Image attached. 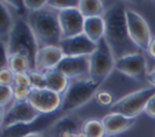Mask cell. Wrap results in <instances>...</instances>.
Returning <instances> with one entry per match:
<instances>
[{"mask_svg": "<svg viewBox=\"0 0 155 137\" xmlns=\"http://www.w3.org/2000/svg\"><path fill=\"white\" fill-rule=\"evenodd\" d=\"M28 102L40 114H51L61 110L62 95H58L48 89H42V90L33 89L29 95Z\"/></svg>", "mask_w": 155, "mask_h": 137, "instance_id": "obj_10", "label": "cell"}, {"mask_svg": "<svg viewBox=\"0 0 155 137\" xmlns=\"http://www.w3.org/2000/svg\"><path fill=\"white\" fill-rule=\"evenodd\" d=\"M31 90L33 89L31 87H28V86L12 85V91H13V98H15V101H18V102L28 101Z\"/></svg>", "mask_w": 155, "mask_h": 137, "instance_id": "obj_26", "label": "cell"}, {"mask_svg": "<svg viewBox=\"0 0 155 137\" xmlns=\"http://www.w3.org/2000/svg\"><path fill=\"white\" fill-rule=\"evenodd\" d=\"M96 101L98 104L101 105H109L111 107L114 104V97L113 95L109 92V91H105V90H99L97 93H96Z\"/></svg>", "mask_w": 155, "mask_h": 137, "instance_id": "obj_28", "label": "cell"}, {"mask_svg": "<svg viewBox=\"0 0 155 137\" xmlns=\"http://www.w3.org/2000/svg\"><path fill=\"white\" fill-rule=\"evenodd\" d=\"M29 76H30L31 89H35V90L46 89V75H45V72L39 70V69H33V70H29Z\"/></svg>", "mask_w": 155, "mask_h": 137, "instance_id": "obj_24", "label": "cell"}, {"mask_svg": "<svg viewBox=\"0 0 155 137\" xmlns=\"http://www.w3.org/2000/svg\"><path fill=\"white\" fill-rule=\"evenodd\" d=\"M144 113H145L148 116L155 119V95L148 101V103H147V105H145V109H144Z\"/></svg>", "mask_w": 155, "mask_h": 137, "instance_id": "obj_33", "label": "cell"}, {"mask_svg": "<svg viewBox=\"0 0 155 137\" xmlns=\"http://www.w3.org/2000/svg\"><path fill=\"white\" fill-rule=\"evenodd\" d=\"M78 6H79V0H47V7L54 11L76 8Z\"/></svg>", "mask_w": 155, "mask_h": 137, "instance_id": "obj_25", "label": "cell"}, {"mask_svg": "<svg viewBox=\"0 0 155 137\" xmlns=\"http://www.w3.org/2000/svg\"><path fill=\"white\" fill-rule=\"evenodd\" d=\"M126 22L131 40L138 48L147 51L150 45V41L153 40L151 32L147 21L136 11L126 8Z\"/></svg>", "mask_w": 155, "mask_h": 137, "instance_id": "obj_8", "label": "cell"}, {"mask_svg": "<svg viewBox=\"0 0 155 137\" xmlns=\"http://www.w3.org/2000/svg\"><path fill=\"white\" fill-rule=\"evenodd\" d=\"M1 44L6 46L8 55H24L30 62L31 70L36 69V55L40 47L27 19H24L23 17L16 18L11 33L7 38V41Z\"/></svg>", "mask_w": 155, "mask_h": 137, "instance_id": "obj_3", "label": "cell"}, {"mask_svg": "<svg viewBox=\"0 0 155 137\" xmlns=\"http://www.w3.org/2000/svg\"><path fill=\"white\" fill-rule=\"evenodd\" d=\"M16 74L8 68L4 67L0 69V85H6V86H12L15 81Z\"/></svg>", "mask_w": 155, "mask_h": 137, "instance_id": "obj_29", "label": "cell"}, {"mask_svg": "<svg viewBox=\"0 0 155 137\" xmlns=\"http://www.w3.org/2000/svg\"><path fill=\"white\" fill-rule=\"evenodd\" d=\"M11 101H15L12 86L0 85V105H1V108H5L7 104H10Z\"/></svg>", "mask_w": 155, "mask_h": 137, "instance_id": "obj_27", "label": "cell"}, {"mask_svg": "<svg viewBox=\"0 0 155 137\" xmlns=\"http://www.w3.org/2000/svg\"><path fill=\"white\" fill-rule=\"evenodd\" d=\"M155 95V87L149 86L140 89L138 91L131 92L122 98L114 102V104L110 107L111 113H119L128 118H136L142 114L145 109V105L148 101Z\"/></svg>", "mask_w": 155, "mask_h": 137, "instance_id": "obj_6", "label": "cell"}, {"mask_svg": "<svg viewBox=\"0 0 155 137\" xmlns=\"http://www.w3.org/2000/svg\"><path fill=\"white\" fill-rule=\"evenodd\" d=\"M84 34H86L93 42H98L104 39L105 34V22L103 16L87 17L84 23Z\"/></svg>", "mask_w": 155, "mask_h": 137, "instance_id": "obj_18", "label": "cell"}, {"mask_svg": "<svg viewBox=\"0 0 155 137\" xmlns=\"http://www.w3.org/2000/svg\"><path fill=\"white\" fill-rule=\"evenodd\" d=\"M61 110L51 114H41L29 122H18L1 129V137H25L33 133H40L50 127L59 119Z\"/></svg>", "mask_w": 155, "mask_h": 137, "instance_id": "obj_7", "label": "cell"}, {"mask_svg": "<svg viewBox=\"0 0 155 137\" xmlns=\"http://www.w3.org/2000/svg\"><path fill=\"white\" fill-rule=\"evenodd\" d=\"M81 132L86 137H105V129L102 120L98 119H88L82 122Z\"/></svg>", "mask_w": 155, "mask_h": 137, "instance_id": "obj_23", "label": "cell"}, {"mask_svg": "<svg viewBox=\"0 0 155 137\" xmlns=\"http://www.w3.org/2000/svg\"><path fill=\"white\" fill-rule=\"evenodd\" d=\"M107 137H115V136H107Z\"/></svg>", "mask_w": 155, "mask_h": 137, "instance_id": "obj_39", "label": "cell"}, {"mask_svg": "<svg viewBox=\"0 0 155 137\" xmlns=\"http://www.w3.org/2000/svg\"><path fill=\"white\" fill-rule=\"evenodd\" d=\"M7 67L15 73V74H23L31 70L29 59L21 53H12L8 55L7 59Z\"/></svg>", "mask_w": 155, "mask_h": 137, "instance_id": "obj_22", "label": "cell"}, {"mask_svg": "<svg viewBox=\"0 0 155 137\" xmlns=\"http://www.w3.org/2000/svg\"><path fill=\"white\" fill-rule=\"evenodd\" d=\"M64 55L59 46H44L40 47L36 55V69L47 72L50 69H56L59 62L63 59Z\"/></svg>", "mask_w": 155, "mask_h": 137, "instance_id": "obj_16", "label": "cell"}, {"mask_svg": "<svg viewBox=\"0 0 155 137\" xmlns=\"http://www.w3.org/2000/svg\"><path fill=\"white\" fill-rule=\"evenodd\" d=\"M59 48L64 56H91L97 48V44L93 42L86 34H79L71 38L62 39L59 42Z\"/></svg>", "mask_w": 155, "mask_h": 137, "instance_id": "obj_12", "label": "cell"}, {"mask_svg": "<svg viewBox=\"0 0 155 137\" xmlns=\"http://www.w3.org/2000/svg\"><path fill=\"white\" fill-rule=\"evenodd\" d=\"M115 69V57L105 39L97 42V48L90 56L88 78L102 84Z\"/></svg>", "mask_w": 155, "mask_h": 137, "instance_id": "obj_5", "label": "cell"}, {"mask_svg": "<svg viewBox=\"0 0 155 137\" xmlns=\"http://www.w3.org/2000/svg\"><path fill=\"white\" fill-rule=\"evenodd\" d=\"M125 1H130V2H140L142 0H125Z\"/></svg>", "mask_w": 155, "mask_h": 137, "instance_id": "obj_38", "label": "cell"}, {"mask_svg": "<svg viewBox=\"0 0 155 137\" xmlns=\"http://www.w3.org/2000/svg\"><path fill=\"white\" fill-rule=\"evenodd\" d=\"M78 8L85 18L103 16L105 12L103 0H79Z\"/></svg>", "mask_w": 155, "mask_h": 137, "instance_id": "obj_20", "label": "cell"}, {"mask_svg": "<svg viewBox=\"0 0 155 137\" xmlns=\"http://www.w3.org/2000/svg\"><path fill=\"white\" fill-rule=\"evenodd\" d=\"M13 85L31 87L29 72H28V73H23V74H16V76H15V81H13Z\"/></svg>", "mask_w": 155, "mask_h": 137, "instance_id": "obj_32", "label": "cell"}, {"mask_svg": "<svg viewBox=\"0 0 155 137\" xmlns=\"http://www.w3.org/2000/svg\"><path fill=\"white\" fill-rule=\"evenodd\" d=\"M147 81H148L151 86L155 87V68H154L150 73H148V79H147Z\"/></svg>", "mask_w": 155, "mask_h": 137, "instance_id": "obj_35", "label": "cell"}, {"mask_svg": "<svg viewBox=\"0 0 155 137\" xmlns=\"http://www.w3.org/2000/svg\"><path fill=\"white\" fill-rule=\"evenodd\" d=\"M103 18L105 22L104 39L113 51L115 59L137 52L138 47L131 40L127 30L125 6L122 4L111 5L105 10Z\"/></svg>", "mask_w": 155, "mask_h": 137, "instance_id": "obj_1", "label": "cell"}, {"mask_svg": "<svg viewBox=\"0 0 155 137\" xmlns=\"http://www.w3.org/2000/svg\"><path fill=\"white\" fill-rule=\"evenodd\" d=\"M56 69L62 72L69 80L81 79L90 74V56H64Z\"/></svg>", "mask_w": 155, "mask_h": 137, "instance_id": "obj_14", "label": "cell"}, {"mask_svg": "<svg viewBox=\"0 0 155 137\" xmlns=\"http://www.w3.org/2000/svg\"><path fill=\"white\" fill-rule=\"evenodd\" d=\"M45 75H46V89L58 95H63L70 84V80L58 69H50L45 72Z\"/></svg>", "mask_w": 155, "mask_h": 137, "instance_id": "obj_19", "label": "cell"}, {"mask_svg": "<svg viewBox=\"0 0 155 137\" xmlns=\"http://www.w3.org/2000/svg\"><path fill=\"white\" fill-rule=\"evenodd\" d=\"M58 19H59L63 39L71 38L84 33L85 17L82 16V13L79 11L78 7L58 11Z\"/></svg>", "mask_w": 155, "mask_h": 137, "instance_id": "obj_13", "label": "cell"}, {"mask_svg": "<svg viewBox=\"0 0 155 137\" xmlns=\"http://www.w3.org/2000/svg\"><path fill=\"white\" fill-rule=\"evenodd\" d=\"M102 84L93 81L92 79H75L70 80V84L65 92L62 95V113L73 112L84 104H86L99 91Z\"/></svg>", "mask_w": 155, "mask_h": 137, "instance_id": "obj_4", "label": "cell"}, {"mask_svg": "<svg viewBox=\"0 0 155 137\" xmlns=\"http://www.w3.org/2000/svg\"><path fill=\"white\" fill-rule=\"evenodd\" d=\"M27 22L38 40L39 47L59 46L63 35L59 25L58 12L48 7L30 11L27 16Z\"/></svg>", "mask_w": 155, "mask_h": 137, "instance_id": "obj_2", "label": "cell"}, {"mask_svg": "<svg viewBox=\"0 0 155 137\" xmlns=\"http://www.w3.org/2000/svg\"><path fill=\"white\" fill-rule=\"evenodd\" d=\"M107 136H116L127 130H130L136 118H128L119 113H109L102 118Z\"/></svg>", "mask_w": 155, "mask_h": 137, "instance_id": "obj_15", "label": "cell"}, {"mask_svg": "<svg viewBox=\"0 0 155 137\" xmlns=\"http://www.w3.org/2000/svg\"><path fill=\"white\" fill-rule=\"evenodd\" d=\"M115 69L137 81H145L148 79L147 62L142 53L134 52L115 59Z\"/></svg>", "mask_w": 155, "mask_h": 137, "instance_id": "obj_9", "label": "cell"}, {"mask_svg": "<svg viewBox=\"0 0 155 137\" xmlns=\"http://www.w3.org/2000/svg\"><path fill=\"white\" fill-rule=\"evenodd\" d=\"M1 1L5 2L8 7H10V6L13 7V8L17 11V13L19 15V17H23V15L25 13L27 7H25V5H24V0H1Z\"/></svg>", "mask_w": 155, "mask_h": 137, "instance_id": "obj_30", "label": "cell"}, {"mask_svg": "<svg viewBox=\"0 0 155 137\" xmlns=\"http://www.w3.org/2000/svg\"><path fill=\"white\" fill-rule=\"evenodd\" d=\"M15 24L12 15L10 12V7L1 1V16H0V36L1 42H6L7 38L11 33V29Z\"/></svg>", "mask_w": 155, "mask_h": 137, "instance_id": "obj_21", "label": "cell"}, {"mask_svg": "<svg viewBox=\"0 0 155 137\" xmlns=\"http://www.w3.org/2000/svg\"><path fill=\"white\" fill-rule=\"evenodd\" d=\"M82 122L84 121H80L76 116L65 115V116H61L53 124L52 127L57 137H73L76 133L81 132Z\"/></svg>", "mask_w": 155, "mask_h": 137, "instance_id": "obj_17", "label": "cell"}, {"mask_svg": "<svg viewBox=\"0 0 155 137\" xmlns=\"http://www.w3.org/2000/svg\"><path fill=\"white\" fill-rule=\"evenodd\" d=\"M24 5L29 11H38L47 7V0H24Z\"/></svg>", "mask_w": 155, "mask_h": 137, "instance_id": "obj_31", "label": "cell"}, {"mask_svg": "<svg viewBox=\"0 0 155 137\" xmlns=\"http://www.w3.org/2000/svg\"><path fill=\"white\" fill-rule=\"evenodd\" d=\"M25 137H44L41 133H33V135H29V136H25Z\"/></svg>", "mask_w": 155, "mask_h": 137, "instance_id": "obj_36", "label": "cell"}, {"mask_svg": "<svg viewBox=\"0 0 155 137\" xmlns=\"http://www.w3.org/2000/svg\"><path fill=\"white\" fill-rule=\"evenodd\" d=\"M147 52H148V55H149L150 57H153V58L155 59V38H153V40L150 41V45H149Z\"/></svg>", "mask_w": 155, "mask_h": 137, "instance_id": "obj_34", "label": "cell"}, {"mask_svg": "<svg viewBox=\"0 0 155 137\" xmlns=\"http://www.w3.org/2000/svg\"><path fill=\"white\" fill-rule=\"evenodd\" d=\"M73 137H86V136H85L82 132H79V133H76V135H75V136H73Z\"/></svg>", "mask_w": 155, "mask_h": 137, "instance_id": "obj_37", "label": "cell"}, {"mask_svg": "<svg viewBox=\"0 0 155 137\" xmlns=\"http://www.w3.org/2000/svg\"><path fill=\"white\" fill-rule=\"evenodd\" d=\"M39 115L41 114L28 101H13L12 105L7 109V112H5V114H1V129L18 122L33 121Z\"/></svg>", "mask_w": 155, "mask_h": 137, "instance_id": "obj_11", "label": "cell"}]
</instances>
